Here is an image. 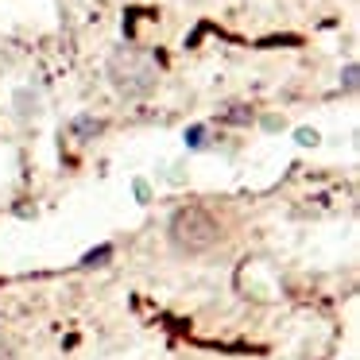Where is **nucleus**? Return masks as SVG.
I'll return each instance as SVG.
<instances>
[{
	"instance_id": "obj_1",
	"label": "nucleus",
	"mask_w": 360,
	"mask_h": 360,
	"mask_svg": "<svg viewBox=\"0 0 360 360\" xmlns=\"http://www.w3.org/2000/svg\"><path fill=\"white\" fill-rule=\"evenodd\" d=\"M109 82L120 97L140 101V97H148L159 86V70L143 51H117L109 58Z\"/></svg>"
},
{
	"instance_id": "obj_2",
	"label": "nucleus",
	"mask_w": 360,
	"mask_h": 360,
	"mask_svg": "<svg viewBox=\"0 0 360 360\" xmlns=\"http://www.w3.org/2000/svg\"><path fill=\"white\" fill-rule=\"evenodd\" d=\"M171 240H174V248L202 252V248H210V244L221 240V225L205 210L186 205V210H179L171 217Z\"/></svg>"
},
{
	"instance_id": "obj_3",
	"label": "nucleus",
	"mask_w": 360,
	"mask_h": 360,
	"mask_svg": "<svg viewBox=\"0 0 360 360\" xmlns=\"http://www.w3.org/2000/svg\"><path fill=\"white\" fill-rule=\"evenodd\" d=\"M101 128H105V120H101V117H78V120L70 124V132L78 136V140H94V136L101 132Z\"/></svg>"
},
{
	"instance_id": "obj_4",
	"label": "nucleus",
	"mask_w": 360,
	"mask_h": 360,
	"mask_svg": "<svg viewBox=\"0 0 360 360\" xmlns=\"http://www.w3.org/2000/svg\"><path fill=\"white\" fill-rule=\"evenodd\" d=\"M16 101H20V117H32V112H35V94L20 89V94H16Z\"/></svg>"
},
{
	"instance_id": "obj_5",
	"label": "nucleus",
	"mask_w": 360,
	"mask_h": 360,
	"mask_svg": "<svg viewBox=\"0 0 360 360\" xmlns=\"http://www.w3.org/2000/svg\"><path fill=\"white\" fill-rule=\"evenodd\" d=\"M109 256H112L109 248H97V252H89V256L82 259V267H94V264H105V259H109Z\"/></svg>"
},
{
	"instance_id": "obj_6",
	"label": "nucleus",
	"mask_w": 360,
	"mask_h": 360,
	"mask_svg": "<svg viewBox=\"0 0 360 360\" xmlns=\"http://www.w3.org/2000/svg\"><path fill=\"white\" fill-rule=\"evenodd\" d=\"M186 143H190V148H202V143H205V128L194 124V128L186 132Z\"/></svg>"
},
{
	"instance_id": "obj_7",
	"label": "nucleus",
	"mask_w": 360,
	"mask_h": 360,
	"mask_svg": "<svg viewBox=\"0 0 360 360\" xmlns=\"http://www.w3.org/2000/svg\"><path fill=\"white\" fill-rule=\"evenodd\" d=\"M345 89H356V66H349V70H345Z\"/></svg>"
},
{
	"instance_id": "obj_8",
	"label": "nucleus",
	"mask_w": 360,
	"mask_h": 360,
	"mask_svg": "<svg viewBox=\"0 0 360 360\" xmlns=\"http://www.w3.org/2000/svg\"><path fill=\"white\" fill-rule=\"evenodd\" d=\"M248 117H252V112H244V109H233L225 120H233V124H240V120H248Z\"/></svg>"
},
{
	"instance_id": "obj_9",
	"label": "nucleus",
	"mask_w": 360,
	"mask_h": 360,
	"mask_svg": "<svg viewBox=\"0 0 360 360\" xmlns=\"http://www.w3.org/2000/svg\"><path fill=\"white\" fill-rule=\"evenodd\" d=\"M0 360H12V356H8V352H4V349H0Z\"/></svg>"
}]
</instances>
